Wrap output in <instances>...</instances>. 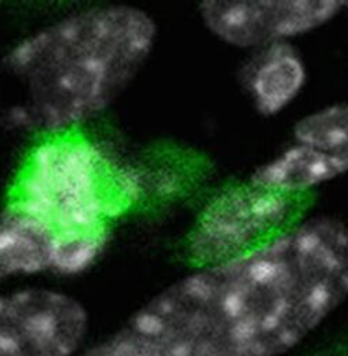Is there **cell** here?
I'll list each match as a JSON object with an SVG mask.
<instances>
[{"label": "cell", "mask_w": 348, "mask_h": 356, "mask_svg": "<svg viewBox=\"0 0 348 356\" xmlns=\"http://www.w3.org/2000/svg\"><path fill=\"white\" fill-rule=\"evenodd\" d=\"M337 0H205L198 15L207 32L239 50H260L309 35L347 11Z\"/></svg>", "instance_id": "cell-7"}, {"label": "cell", "mask_w": 348, "mask_h": 356, "mask_svg": "<svg viewBox=\"0 0 348 356\" xmlns=\"http://www.w3.org/2000/svg\"><path fill=\"white\" fill-rule=\"evenodd\" d=\"M89 313L75 296L52 288L0 293V356H77Z\"/></svg>", "instance_id": "cell-6"}, {"label": "cell", "mask_w": 348, "mask_h": 356, "mask_svg": "<svg viewBox=\"0 0 348 356\" xmlns=\"http://www.w3.org/2000/svg\"><path fill=\"white\" fill-rule=\"evenodd\" d=\"M157 24L129 4L93 6L17 42L3 64L22 111L43 134L79 128L107 110L152 56Z\"/></svg>", "instance_id": "cell-2"}, {"label": "cell", "mask_w": 348, "mask_h": 356, "mask_svg": "<svg viewBox=\"0 0 348 356\" xmlns=\"http://www.w3.org/2000/svg\"><path fill=\"white\" fill-rule=\"evenodd\" d=\"M347 174L348 102H337L298 118L290 143L255 168L249 181L298 197Z\"/></svg>", "instance_id": "cell-5"}, {"label": "cell", "mask_w": 348, "mask_h": 356, "mask_svg": "<svg viewBox=\"0 0 348 356\" xmlns=\"http://www.w3.org/2000/svg\"><path fill=\"white\" fill-rule=\"evenodd\" d=\"M308 72L302 56L291 43L258 50L245 71V86L255 110L271 117L284 111L302 93Z\"/></svg>", "instance_id": "cell-8"}, {"label": "cell", "mask_w": 348, "mask_h": 356, "mask_svg": "<svg viewBox=\"0 0 348 356\" xmlns=\"http://www.w3.org/2000/svg\"><path fill=\"white\" fill-rule=\"evenodd\" d=\"M52 273L58 275V250L54 241L24 216L0 210V284Z\"/></svg>", "instance_id": "cell-9"}, {"label": "cell", "mask_w": 348, "mask_h": 356, "mask_svg": "<svg viewBox=\"0 0 348 356\" xmlns=\"http://www.w3.org/2000/svg\"><path fill=\"white\" fill-rule=\"evenodd\" d=\"M296 197L249 179L224 189L199 213L187 243L193 267L237 257L266 242L295 220Z\"/></svg>", "instance_id": "cell-4"}, {"label": "cell", "mask_w": 348, "mask_h": 356, "mask_svg": "<svg viewBox=\"0 0 348 356\" xmlns=\"http://www.w3.org/2000/svg\"><path fill=\"white\" fill-rule=\"evenodd\" d=\"M347 299L348 225L306 217L193 267L77 356H283Z\"/></svg>", "instance_id": "cell-1"}, {"label": "cell", "mask_w": 348, "mask_h": 356, "mask_svg": "<svg viewBox=\"0 0 348 356\" xmlns=\"http://www.w3.org/2000/svg\"><path fill=\"white\" fill-rule=\"evenodd\" d=\"M347 11H348V4H347Z\"/></svg>", "instance_id": "cell-10"}, {"label": "cell", "mask_w": 348, "mask_h": 356, "mask_svg": "<svg viewBox=\"0 0 348 356\" xmlns=\"http://www.w3.org/2000/svg\"><path fill=\"white\" fill-rule=\"evenodd\" d=\"M138 196V182L79 128L43 134L21 159L3 207L47 234L58 275H79L104 252L111 225Z\"/></svg>", "instance_id": "cell-3"}]
</instances>
